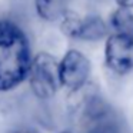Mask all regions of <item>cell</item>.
<instances>
[{"label": "cell", "mask_w": 133, "mask_h": 133, "mask_svg": "<svg viewBox=\"0 0 133 133\" xmlns=\"http://www.w3.org/2000/svg\"><path fill=\"white\" fill-rule=\"evenodd\" d=\"M32 60L24 30L10 19H0V93L16 89L29 77Z\"/></svg>", "instance_id": "obj_1"}, {"label": "cell", "mask_w": 133, "mask_h": 133, "mask_svg": "<svg viewBox=\"0 0 133 133\" xmlns=\"http://www.w3.org/2000/svg\"><path fill=\"white\" fill-rule=\"evenodd\" d=\"M29 84L33 95L40 100H50L57 93L59 80V62L47 52H40L33 57L29 70Z\"/></svg>", "instance_id": "obj_2"}, {"label": "cell", "mask_w": 133, "mask_h": 133, "mask_svg": "<svg viewBox=\"0 0 133 133\" xmlns=\"http://www.w3.org/2000/svg\"><path fill=\"white\" fill-rule=\"evenodd\" d=\"M60 29L67 37L82 42H99L109 36L106 22L97 15L80 16L66 12L62 17Z\"/></svg>", "instance_id": "obj_3"}, {"label": "cell", "mask_w": 133, "mask_h": 133, "mask_svg": "<svg viewBox=\"0 0 133 133\" xmlns=\"http://www.w3.org/2000/svg\"><path fill=\"white\" fill-rule=\"evenodd\" d=\"M90 60L76 49H70L59 62L60 86L69 92H77L87 83L90 77Z\"/></svg>", "instance_id": "obj_4"}, {"label": "cell", "mask_w": 133, "mask_h": 133, "mask_svg": "<svg viewBox=\"0 0 133 133\" xmlns=\"http://www.w3.org/2000/svg\"><path fill=\"white\" fill-rule=\"evenodd\" d=\"M104 63L115 75L124 76L133 70V40L117 33L106 37Z\"/></svg>", "instance_id": "obj_5"}, {"label": "cell", "mask_w": 133, "mask_h": 133, "mask_svg": "<svg viewBox=\"0 0 133 133\" xmlns=\"http://www.w3.org/2000/svg\"><path fill=\"white\" fill-rule=\"evenodd\" d=\"M35 9L42 20L53 23L64 16L66 0H35Z\"/></svg>", "instance_id": "obj_6"}, {"label": "cell", "mask_w": 133, "mask_h": 133, "mask_svg": "<svg viewBox=\"0 0 133 133\" xmlns=\"http://www.w3.org/2000/svg\"><path fill=\"white\" fill-rule=\"evenodd\" d=\"M110 26L115 33L133 40V13L129 9H116L110 17Z\"/></svg>", "instance_id": "obj_7"}, {"label": "cell", "mask_w": 133, "mask_h": 133, "mask_svg": "<svg viewBox=\"0 0 133 133\" xmlns=\"http://www.w3.org/2000/svg\"><path fill=\"white\" fill-rule=\"evenodd\" d=\"M87 133H120V129H119V124L115 120L106 119V120H102L99 123L93 124L92 129Z\"/></svg>", "instance_id": "obj_8"}, {"label": "cell", "mask_w": 133, "mask_h": 133, "mask_svg": "<svg viewBox=\"0 0 133 133\" xmlns=\"http://www.w3.org/2000/svg\"><path fill=\"white\" fill-rule=\"evenodd\" d=\"M7 133H40L37 129L35 127H29V126H22V127H15V129L9 130Z\"/></svg>", "instance_id": "obj_9"}, {"label": "cell", "mask_w": 133, "mask_h": 133, "mask_svg": "<svg viewBox=\"0 0 133 133\" xmlns=\"http://www.w3.org/2000/svg\"><path fill=\"white\" fill-rule=\"evenodd\" d=\"M119 7H123V9H133V0H116Z\"/></svg>", "instance_id": "obj_10"}, {"label": "cell", "mask_w": 133, "mask_h": 133, "mask_svg": "<svg viewBox=\"0 0 133 133\" xmlns=\"http://www.w3.org/2000/svg\"><path fill=\"white\" fill-rule=\"evenodd\" d=\"M60 133H72L70 130H64V132H60Z\"/></svg>", "instance_id": "obj_11"}]
</instances>
